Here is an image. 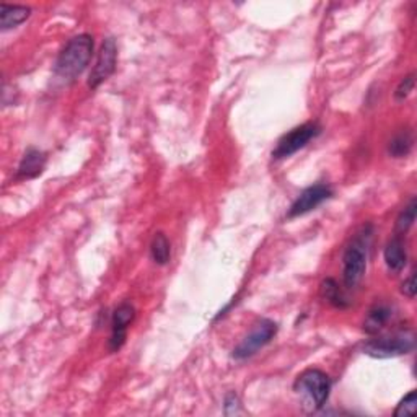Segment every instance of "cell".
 <instances>
[{"label":"cell","instance_id":"cell-19","mask_svg":"<svg viewBox=\"0 0 417 417\" xmlns=\"http://www.w3.org/2000/svg\"><path fill=\"white\" fill-rule=\"evenodd\" d=\"M414 74H411L408 77H404V79L399 82V85L396 88V92H394V98L398 99V102H403L411 94V92L414 90Z\"/></svg>","mask_w":417,"mask_h":417},{"label":"cell","instance_id":"cell-21","mask_svg":"<svg viewBox=\"0 0 417 417\" xmlns=\"http://www.w3.org/2000/svg\"><path fill=\"white\" fill-rule=\"evenodd\" d=\"M416 274H411L409 279H406L401 286V293L408 298H414L416 297Z\"/></svg>","mask_w":417,"mask_h":417},{"label":"cell","instance_id":"cell-7","mask_svg":"<svg viewBox=\"0 0 417 417\" xmlns=\"http://www.w3.org/2000/svg\"><path fill=\"white\" fill-rule=\"evenodd\" d=\"M116 64H118V46H116V41L113 38H107L103 41L102 48H99L97 63H94L90 77H88V87L94 90L103 82H107L114 74Z\"/></svg>","mask_w":417,"mask_h":417},{"label":"cell","instance_id":"cell-1","mask_svg":"<svg viewBox=\"0 0 417 417\" xmlns=\"http://www.w3.org/2000/svg\"><path fill=\"white\" fill-rule=\"evenodd\" d=\"M374 227L362 225L347 244L342 256V281L346 288H355L364 279Z\"/></svg>","mask_w":417,"mask_h":417},{"label":"cell","instance_id":"cell-6","mask_svg":"<svg viewBox=\"0 0 417 417\" xmlns=\"http://www.w3.org/2000/svg\"><path fill=\"white\" fill-rule=\"evenodd\" d=\"M320 132L321 127L316 124V122H307V124L296 127V129L287 132V134L277 142V147L272 150V158L282 160L291 157V155L307 146L310 141L318 137Z\"/></svg>","mask_w":417,"mask_h":417},{"label":"cell","instance_id":"cell-13","mask_svg":"<svg viewBox=\"0 0 417 417\" xmlns=\"http://www.w3.org/2000/svg\"><path fill=\"white\" fill-rule=\"evenodd\" d=\"M391 308L388 305H375L364 321V331L370 336L378 335L383 330V326L388 323V320L391 318Z\"/></svg>","mask_w":417,"mask_h":417},{"label":"cell","instance_id":"cell-9","mask_svg":"<svg viewBox=\"0 0 417 417\" xmlns=\"http://www.w3.org/2000/svg\"><path fill=\"white\" fill-rule=\"evenodd\" d=\"M136 316V310L131 303H121L118 308L114 310L113 320H111V337H109V350L111 352H118V350L124 346L127 337V326L132 323Z\"/></svg>","mask_w":417,"mask_h":417},{"label":"cell","instance_id":"cell-11","mask_svg":"<svg viewBox=\"0 0 417 417\" xmlns=\"http://www.w3.org/2000/svg\"><path fill=\"white\" fill-rule=\"evenodd\" d=\"M31 9L26 5H9L0 4V26L4 31L12 30L28 20Z\"/></svg>","mask_w":417,"mask_h":417},{"label":"cell","instance_id":"cell-20","mask_svg":"<svg viewBox=\"0 0 417 417\" xmlns=\"http://www.w3.org/2000/svg\"><path fill=\"white\" fill-rule=\"evenodd\" d=\"M224 413L227 416H233V414L240 413V399H238V396H237L235 393L227 394L225 406H224Z\"/></svg>","mask_w":417,"mask_h":417},{"label":"cell","instance_id":"cell-12","mask_svg":"<svg viewBox=\"0 0 417 417\" xmlns=\"http://www.w3.org/2000/svg\"><path fill=\"white\" fill-rule=\"evenodd\" d=\"M408 261V254H406V247L399 237H394L391 242H388L385 248V263L386 268L394 274L401 272Z\"/></svg>","mask_w":417,"mask_h":417},{"label":"cell","instance_id":"cell-18","mask_svg":"<svg viewBox=\"0 0 417 417\" xmlns=\"http://www.w3.org/2000/svg\"><path fill=\"white\" fill-rule=\"evenodd\" d=\"M416 404H417V394L416 391H411L406 394L404 399L398 404L396 411H394V416L403 417V416H414L416 414Z\"/></svg>","mask_w":417,"mask_h":417},{"label":"cell","instance_id":"cell-8","mask_svg":"<svg viewBox=\"0 0 417 417\" xmlns=\"http://www.w3.org/2000/svg\"><path fill=\"white\" fill-rule=\"evenodd\" d=\"M331 196V186L323 185V183H318V185L303 189V191L300 193V196L291 205V209H288L287 219H296V217L311 212V210H315L320 204H323L326 199H330Z\"/></svg>","mask_w":417,"mask_h":417},{"label":"cell","instance_id":"cell-14","mask_svg":"<svg viewBox=\"0 0 417 417\" xmlns=\"http://www.w3.org/2000/svg\"><path fill=\"white\" fill-rule=\"evenodd\" d=\"M414 146V137L411 131H401L399 134L394 136L390 143H388V153L393 158H403L411 152Z\"/></svg>","mask_w":417,"mask_h":417},{"label":"cell","instance_id":"cell-16","mask_svg":"<svg viewBox=\"0 0 417 417\" xmlns=\"http://www.w3.org/2000/svg\"><path fill=\"white\" fill-rule=\"evenodd\" d=\"M170 254H171V248H170V242L168 238L165 237V233L158 232L155 233V237L152 238V243H150V256L155 263L163 266L170 261Z\"/></svg>","mask_w":417,"mask_h":417},{"label":"cell","instance_id":"cell-4","mask_svg":"<svg viewBox=\"0 0 417 417\" xmlns=\"http://www.w3.org/2000/svg\"><path fill=\"white\" fill-rule=\"evenodd\" d=\"M414 349V335L413 332H396L391 336L375 337L365 342L364 352L375 359L398 357V355L409 354Z\"/></svg>","mask_w":417,"mask_h":417},{"label":"cell","instance_id":"cell-5","mask_svg":"<svg viewBox=\"0 0 417 417\" xmlns=\"http://www.w3.org/2000/svg\"><path fill=\"white\" fill-rule=\"evenodd\" d=\"M276 335L277 323L271 320H261L259 323L253 327V331L249 332L247 337H243V341L233 349V359L244 360L253 357L254 354H258V350L268 346Z\"/></svg>","mask_w":417,"mask_h":417},{"label":"cell","instance_id":"cell-17","mask_svg":"<svg viewBox=\"0 0 417 417\" xmlns=\"http://www.w3.org/2000/svg\"><path fill=\"white\" fill-rule=\"evenodd\" d=\"M416 212H417V202H416V197H413L398 217V220H396V232L398 233H406L411 229V227L414 225Z\"/></svg>","mask_w":417,"mask_h":417},{"label":"cell","instance_id":"cell-3","mask_svg":"<svg viewBox=\"0 0 417 417\" xmlns=\"http://www.w3.org/2000/svg\"><path fill=\"white\" fill-rule=\"evenodd\" d=\"M296 391L307 399L311 411H318L326 404L331 393V380L325 372L318 369H311L303 372L297 378Z\"/></svg>","mask_w":417,"mask_h":417},{"label":"cell","instance_id":"cell-15","mask_svg":"<svg viewBox=\"0 0 417 417\" xmlns=\"http://www.w3.org/2000/svg\"><path fill=\"white\" fill-rule=\"evenodd\" d=\"M321 297H323L327 303H331L336 308H346L349 305V300L344 297L341 288H339L337 282L335 279H326L321 283L320 288Z\"/></svg>","mask_w":417,"mask_h":417},{"label":"cell","instance_id":"cell-10","mask_svg":"<svg viewBox=\"0 0 417 417\" xmlns=\"http://www.w3.org/2000/svg\"><path fill=\"white\" fill-rule=\"evenodd\" d=\"M46 153L41 152V150L30 148L21 158L18 170H16V178L33 180V178L40 176L44 171V166H46Z\"/></svg>","mask_w":417,"mask_h":417},{"label":"cell","instance_id":"cell-2","mask_svg":"<svg viewBox=\"0 0 417 417\" xmlns=\"http://www.w3.org/2000/svg\"><path fill=\"white\" fill-rule=\"evenodd\" d=\"M93 54V38L90 35L74 36L65 44L54 64V74L65 82H74L87 69Z\"/></svg>","mask_w":417,"mask_h":417}]
</instances>
